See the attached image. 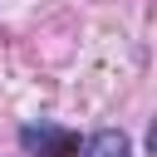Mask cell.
Listing matches in <instances>:
<instances>
[{"instance_id": "6da1fadb", "label": "cell", "mask_w": 157, "mask_h": 157, "mask_svg": "<svg viewBox=\"0 0 157 157\" xmlns=\"http://www.w3.org/2000/svg\"><path fill=\"white\" fill-rule=\"evenodd\" d=\"M20 147L29 157H74L78 152V137L54 128V123H25L20 128Z\"/></svg>"}, {"instance_id": "7a4b0ae2", "label": "cell", "mask_w": 157, "mask_h": 157, "mask_svg": "<svg viewBox=\"0 0 157 157\" xmlns=\"http://www.w3.org/2000/svg\"><path fill=\"white\" fill-rule=\"evenodd\" d=\"M128 152H132V147H128V132H118V128L93 132L88 147H83V157H128Z\"/></svg>"}]
</instances>
